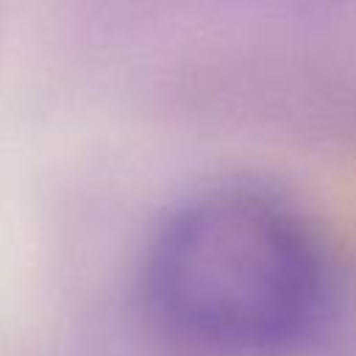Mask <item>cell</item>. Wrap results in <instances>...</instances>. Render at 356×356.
<instances>
[{"instance_id": "6da1fadb", "label": "cell", "mask_w": 356, "mask_h": 356, "mask_svg": "<svg viewBox=\"0 0 356 356\" xmlns=\"http://www.w3.org/2000/svg\"><path fill=\"white\" fill-rule=\"evenodd\" d=\"M142 289L156 320L203 348L264 353L306 339L331 303V261L306 211L259 181H217L156 222Z\"/></svg>"}]
</instances>
